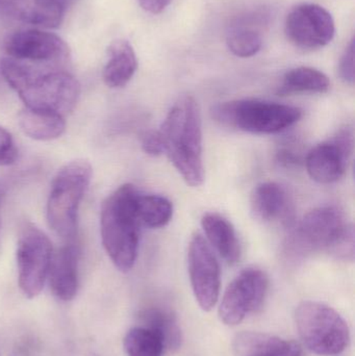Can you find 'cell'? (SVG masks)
<instances>
[{"label":"cell","mask_w":355,"mask_h":356,"mask_svg":"<svg viewBox=\"0 0 355 356\" xmlns=\"http://www.w3.org/2000/svg\"><path fill=\"white\" fill-rule=\"evenodd\" d=\"M0 12L21 22L56 29L64 19L62 0H0Z\"/></svg>","instance_id":"obj_15"},{"label":"cell","mask_w":355,"mask_h":356,"mask_svg":"<svg viewBox=\"0 0 355 356\" xmlns=\"http://www.w3.org/2000/svg\"><path fill=\"white\" fill-rule=\"evenodd\" d=\"M145 327L154 330L162 338L166 350H177L181 345V332L170 312L160 309H146L141 315Z\"/></svg>","instance_id":"obj_23"},{"label":"cell","mask_w":355,"mask_h":356,"mask_svg":"<svg viewBox=\"0 0 355 356\" xmlns=\"http://www.w3.org/2000/svg\"><path fill=\"white\" fill-rule=\"evenodd\" d=\"M108 60L104 69V81L113 89L129 83L138 68L137 56L126 40H116L108 48Z\"/></svg>","instance_id":"obj_20"},{"label":"cell","mask_w":355,"mask_h":356,"mask_svg":"<svg viewBox=\"0 0 355 356\" xmlns=\"http://www.w3.org/2000/svg\"><path fill=\"white\" fill-rule=\"evenodd\" d=\"M137 213L141 225L149 228L166 226L173 217V204L160 195H143L137 199Z\"/></svg>","instance_id":"obj_24"},{"label":"cell","mask_w":355,"mask_h":356,"mask_svg":"<svg viewBox=\"0 0 355 356\" xmlns=\"http://www.w3.org/2000/svg\"><path fill=\"white\" fill-rule=\"evenodd\" d=\"M233 349L236 356H302L298 343L261 332L237 334Z\"/></svg>","instance_id":"obj_18"},{"label":"cell","mask_w":355,"mask_h":356,"mask_svg":"<svg viewBox=\"0 0 355 356\" xmlns=\"http://www.w3.org/2000/svg\"><path fill=\"white\" fill-rule=\"evenodd\" d=\"M250 205L254 218L268 223H287L293 213L287 190L277 182H263L256 186L251 194Z\"/></svg>","instance_id":"obj_16"},{"label":"cell","mask_w":355,"mask_h":356,"mask_svg":"<svg viewBox=\"0 0 355 356\" xmlns=\"http://www.w3.org/2000/svg\"><path fill=\"white\" fill-rule=\"evenodd\" d=\"M10 356H37L35 350L33 349V345L29 343L22 342L17 344L12 351Z\"/></svg>","instance_id":"obj_32"},{"label":"cell","mask_w":355,"mask_h":356,"mask_svg":"<svg viewBox=\"0 0 355 356\" xmlns=\"http://www.w3.org/2000/svg\"><path fill=\"white\" fill-rule=\"evenodd\" d=\"M268 288L269 278L263 270L254 267L244 269L223 294L219 307L221 321L229 326L241 323L262 307Z\"/></svg>","instance_id":"obj_10"},{"label":"cell","mask_w":355,"mask_h":356,"mask_svg":"<svg viewBox=\"0 0 355 356\" xmlns=\"http://www.w3.org/2000/svg\"><path fill=\"white\" fill-rule=\"evenodd\" d=\"M339 75L342 81L348 85L354 83V39L350 41L349 45L344 51L339 63Z\"/></svg>","instance_id":"obj_28"},{"label":"cell","mask_w":355,"mask_h":356,"mask_svg":"<svg viewBox=\"0 0 355 356\" xmlns=\"http://www.w3.org/2000/svg\"><path fill=\"white\" fill-rule=\"evenodd\" d=\"M141 146L143 152L150 156H160L164 154V144L160 131H144L141 136Z\"/></svg>","instance_id":"obj_29"},{"label":"cell","mask_w":355,"mask_h":356,"mask_svg":"<svg viewBox=\"0 0 355 356\" xmlns=\"http://www.w3.org/2000/svg\"><path fill=\"white\" fill-rule=\"evenodd\" d=\"M331 88L329 77L311 67H297L288 71L277 93L291 95L299 93H325Z\"/></svg>","instance_id":"obj_22"},{"label":"cell","mask_w":355,"mask_h":356,"mask_svg":"<svg viewBox=\"0 0 355 356\" xmlns=\"http://www.w3.org/2000/svg\"><path fill=\"white\" fill-rule=\"evenodd\" d=\"M266 23L265 13H254L237 19L229 26L226 44L238 58H251L263 46L262 29Z\"/></svg>","instance_id":"obj_17"},{"label":"cell","mask_w":355,"mask_h":356,"mask_svg":"<svg viewBox=\"0 0 355 356\" xmlns=\"http://www.w3.org/2000/svg\"><path fill=\"white\" fill-rule=\"evenodd\" d=\"M19 286L27 298H35L47 280L52 257L48 236L33 224H25L17 245Z\"/></svg>","instance_id":"obj_7"},{"label":"cell","mask_w":355,"mask_h":356,"mask_svg":"<svg viewBox=\"0 0 355 356\" xmlns=\"http://www.w3.org/2000/svg\"><path fill=\"white\" fill-rule=\"evenodd\" d=\"M0 226H1V217H0Z\"/></svg>","instance_id":"obj_33"},{"label":"cell","mask_w":355,"mask_h":356,"mask_svg":"<svg viewBox=\"0 0 355 356\" xmlns=\"http://www.w3.org/2000/svg\"><path fill=\"white\" fill-rule=\"evenodd\" d=\"M124 349L127 356H163L166 350L162 338L145 326L133 328L127 332Z\"/></svg>","instance_id":"obj_25"},{"label":"cell","mask_w":355,"mask_h":356,"mask_svg":"<svg viewBox=\"0 0 355 356\" xmlns=\"http://www.w3.org/2000/svg\"><path fill=\"white\" fill-rule=\"evenodd\" d=\"M219 124L254 135L281 133L302 119V111L296 106L258 99L222 102L210 111Z\"/></svg>","instance_id":"obj_5"},{"label":"cell","mask_w":355,"mask_h":356,"mask_svg":"<svg viewBox=\"0 0 355 356\" xmlns=\"http://www.w3.org/2000/svg\"><path fill=\"white\" fill-rule=\"evenodd\" d=\"M188 269L196 301L204 311H212L220 294V266L201 234H193L190 240Z\"/></svg>","instance_id":"obj_12"},{"label":"cell","mask_w":355,"mask_h":356,"mask_svg":"<svg viewBox=\"0 0 355 356\" xmlns=\"http://www.w3.org/2000/svg\"><path fill=\"white\" fill-rule=\"evenodd\" d=\"M276 159L279 164L287 168L300 166L306 160V158L302 156L300 149L291 146H283L279 148L277 150Z\"/></svg>","instance_id":"obj_30"},{"label":"cell","mask_w":355,"mask_h":356,"mask_svg":"<svg viewBox=\"0 0 355 356\" xmlns=\"http://www.w3.org/2000/svg\"><path fill=\"white\" fill-rule=\"evenodd\" d=\"M285 33L288 40L300 49H319L333 41L335 21L331 13L323 6L302 3L288 14Z\"/></svg>","instance_id":"obj_11"},{"label":"cell","mask_w":355,"mask_h":356,"mask_svg":"<svg viewBox=\"0 0 355 356\" xmlns=\"http://www.w3.org/2000/svg\"><path fill=\"white\" fill-rule=\"evenodd\" d=\"M140 192L131 184L119 186L101 205L102 244L121 272L133 269L139 251L140 223L137 199Z\"/></svg>","instance_id":"obj_3"},{"label":"cell","mask_w":355,"mask_h":356,"mask_svg":"<svg viewBox=\"0 0 355 356\" xmlns=\"http://www.w3.org/2000/svg\"><path fill=\"white\" fill-rule=\"evenodd\" d=\"M79 249L67 244L52 253L48 270L50 290L62 301H71L76 296L79 286Z\"/></svg>","instance_id":"obj_14"},{"label":"cell","mask_w":355,"mask_h":356,"mask_svg":"<svg viewBox=\"0 0 355 356\" xmlns=\"http://www.w3.org/2000/svg\"><path fill=\"white\" fill-rule=\"evenodd\" d=\"M164 152L189 186L204 181L200 108L191 95L181 96L169 111L160 129Z\"/></svg>","instance_id":"obj_2"},{"label":"cell","mask_w":355,"mask_h":356,"mask_svg":"<svg viewBox=\"0 0 355 356\" xmlns=\"http://www.w3.org/2000/svg\"><path fill=\"white\" fill-rule=\"evenodd\" d=\"M18 158V150L12 135L0 127V166L14 164Z\"/></svg>","instance_id":"obj_27"},{"label":"cell","mask_w":355,"mask_h":356,"mask_svg":"<svg viewBox=\"0 0 355 356\" xmlns=\"http://www.w3.org/2000/svg\"><path fill=\"white\" fill-rule=\"evenodd\" d=\"M172 0H138L140 6L150 14L158 15L164 12Z\"/></svg>","instance_id":"obj_31"},{"label":"cell","mask_w":355,"mask_h":356,"mask_svg":"<svg viewBox=\"0 0 355 356\" xmlns=\"http://www.w3.org/2000/svg\"><path fill=\"white\" fill-rule=\"evenodd\" d=\"M6 58L33 65L60 66L68 60V45L56 33L40 29H21L4 38L1 44Z\"/></svg>","instance_id":"obj_9"},{"label":"cell","mask_w":355,"mask_h":356,"mask_svg":"<svg viewBox=\"0 0 355 356\" xmlns=\"http://www.w3.org/2000/svg\"><path fill=\"white\" fill-rule=\"evenodd\" d=\"M343 213L338 207H320L308 211L288 238L285 248L293 257H304L327 250L345 225Z\"/></svg>","instance_id":"obj_8"},{"label":"cell","mask_w":355,"mask_h":356,"mask_svg":"<svg viewBox=\"0 0 355 356\" xmlns=\"http://www.w3.org/2000/svg\"><path fill=\"white\" fill-rule=\"evenodd\" d=\"M354 145L352 127L340 129L331 141L319 144L308 152L304 164L308 175L319 184L338 181L345 173Z\"/></svg>","instance_id":"obj_13"},{"label":"cell","mask_w":355,"mask_h":356,"mask_svg":"<svg viewBox=\"0 0 355 356\" xmlns=\"http://www.w3.org/2000/svg\"><path fill=\"white\" fill-rule=\"evenodd\" d=\"M91 177L90 163L76 160L65 165L52 179L46 217L49 227L64 240L76 236L79 204Z\"/></svg>","instance_id":"obj_4"},{"label":"cell","mask_w":355,"mask_h":356,"mask_svg":"<svg viewBox=\"0 0 355 356\" xmlns=\"http://www.w3.org/2000/svg\"><path fill=\"white\" fill-rule=\"evenodd\" d=\"M201 226L208 242L229 265L239 263L241 244L233 224L220 213H208L201 219Z\"/></svg>","instance_id":"obj_19"},{"label":"cell","mask_w":355,"mask_h":356,"mask_svg":"<svg viewBox=\"0 0 355 356\" xmlns=\"http://www.w3.org/2000/svg\"><path fill=\"white\" fill-rule=\"evenodd\" d=\"M18 121L21 131L38 141L58 139L66 129L64 116L46 111L24 108L19 114Z\"/></svg>","instance_id":"obj_21"},{"label":"cell","mask_w":355,"mask_h":356,"mask_svg":"<svg viewBox=\"0 0 355 356\" xmlns=\"http://www.w3.org/2000/svg\"><path fill=\"white\" fill-rule=\"evenodd\" d=\"M295 323L302 342L316 355H340L349 343V328L345 320L324 303H300L295 312Z\"/></svg>","instance_id":"obj_6"},{"label":"cell","mask_w":355,"mask_h":356,"mask_svg":"<svg viewBox=\"0 0 355 356\" xmlns=\"http://www.w3.org/2000/svg\"><path fill=\"white\" fill-rule=\"evenodd\" d=\"M327 252L343 261H354V228L352 224H345L327 249Z\"/></svg>","instance_id":"obj_26"},{"label":"cell","mask_w":355,"mask_h":356,"mask_svg":"<svg viewBox=\"0 0 355 356\" xmlns=\"http://www.w3.org/2000/svg\"><path fill=\"white\" fill-rule=\"evenodd\" d=\"M0 72L25 108L65 116L72 112L79 102V81L58 66L27 64L3 56L0 60Z\"/></svg>","instance_id":"obj_1"}]
</instances>
